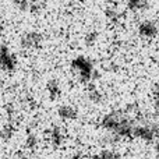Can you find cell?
<instances>
[{
	"mask_svg": "<svg viewBox=\"0 0 159 159\" xmlns=\"http://www.w3.org/2000/svg\"><path fill=\"white\" fill-rule=\"evenodd\" d=\"M73 70L75 71L77 77L81 80V81H89L92 78V64H91L89 60L84 57H77L74 61H73Z\"/></svg>",
	"mask_w": 159,
	"mask_h": 159,
	"instance_id": "cell-1",
	"label": "cell"
},
{
	"mask_svg": "<svg viewBox=\"0 0 159 159\" xmlns=\"http://www.w3.org/2000/svg\"><path fill=\"white\" fill-rule=\"evenodd\" d=\"M0 61H2V67L4 70H13L16 67V59H14V55L11 52H8L7 48H3L2 49V57H0Z\"/></svg>",
	"mask_w": 159,
	"mask_h": 159,
	"instance_id": "cell-2",
	"label": "cell"
},
{
	"mask_svg": "<svg viewBox=\"0 0 159 159\" xmlns=\"http://www.w3.org/2000/svg\"><path fill=\"white\" fill-rule=\"evenodd\" d=\"M41 41H42V36L39 35V34L31 32V34H28V35H25L21 42L25 45V48H36L41 43Z\"/></svg>",
	"mask_w": 159,
	"mask_h": 159,
	"instance_id": "cell-3",
	"label": "cell"
},
{
	"mask_svg": "<svg viewBox=\"0 0 159 159\" xmlns=\"http://www.w3.org/2000/svg\"><path fill=\"white\" fill-rule=\"evenodd\" d=\"M157 25L154 24V22H143V24L140 25V34L143 36H147V38H151V36H154L155 34H157Z\"/></svg>",
	"mask_w": 159,
	"mask_h": 159,
	"instance_id": "cell-4",
	"label": "cell"
},
{
	"mask_svg": "<svg viewBox=\"0 0 159 159\" xmlns=\"http://www.w3.org/2000/svg\"><path fill=\"white\" fill-rule=\"evenodd\" d=\"M59 115L63 119H74L77 116V112L73 109L71 106H61L59 109Z\"/></svg>",
	"mask_w": 159,
	"mask_h": 159,
	"instance_id": "cell-5",
	"label": "cell"
},
{
	"mask_svg": "<svg viewBox=\"0 0 159 159\" xmlns=\"http://www.w3.org/2000/svg\"><path fill=\"white\" fill-rule=\"evenodd\" d=\"M148 0H129V7L131 10H140V8L145 7Z\"/></svg>",
	"mask_w": 159,
	"mask_h": 159,
	"instance_id": "cell-6",
	"label": "cell"
},
{
	"mask_svg": "<svg viewBox=\"0 0 159 159\" xmlns=\"http://www.w3.org/2000/svg\"><path fill=\"white\" fill-rule=\"evenodd\" d=\"M48 89H49L52 98H55V96L59 95V85H57V82L56 81H50L49 84H48Z\"/></svg>",
	"mask_w": 159,
	"mask_h": 159,
	"instance_id": "cell-7",
	"label": "cell"
},
{
	"mask_svg": "<svg viewBox=\"0 0 159 159\" xmlns=\"http://www.w3.org/2000/svg\"><path fill=\"white\" fill-rule=\"evenodd\" d=\"M99 159H117L116 158V155L113 154V152H109V151H105L101 154V157H99Z\"/></svg>",
	"mask_w": 159,
	"mask_h": 159,
	"instance_id": "cell-8",
	"label": "cell"
},
{
	"mask_svg": "<svg viewBox=\"0 0 159 159\" xmlns=\"http://www.w3.org/2000/svg\"><path fill=\"white\" fill-rule=\"evenodd\" d=\"M157 154H158V159H159V143L157 144Z\"/></svg>",
	"mask_w": 159,
	"mask_h": 159,
	"instance_id": "cell-9",
	"label": "cell"
}]
</instances>
